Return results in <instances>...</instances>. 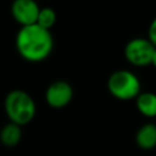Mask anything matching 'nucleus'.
<instances>
[{
  "instance_id": "obj_6",
  "label": "nucleus",
  "mask_w": 156,
  "mask_h": 156,
  "mask_svg": "<svg viewBox=\"0 0 156 156\" xmlns=\"http://www.w3.org/2000/svg\"><path fill=\"white\" fill-rule=\"evenodd\" d=\"M40 6L35 0H13L10 7L12 18L21 26H30L37 23Z\"/></svg>"
},
{
  "instance_id": "obj_3",
  "label": "nucleus",
  "mask_w": 156,
  "mask_h": 156,
  "mask_svg": "<svg viewBox=\"0 0 156 156\" xmlns=\"http://www.w3.org/2000/svg\"><path fill=\"white\" fill-rule=\"evenodd\" d=\"M107 90L117 100H135L141 93V83L134 72L118 69L110 74L107 79Z\"/></svg>"
},
{
  "instance_id": "obj_12",
  "label": "nucleus",
  "mask_w": 156,
  "mask_h": 156,
  "mask_svg": "<svg viewBox=\"0 0 156 156\" xmlns=\"http://www.w3.org/2000/svg\"><path fill=\"white\" fill-rule=\"evenodd\" d=\"M151 65H152L154 67H156V49H155V51H154V55H152V60H151Z\"/></svg>"
},
{
  "instance_id": "obj_7",
  "label": "nucleus",
  "mask_w": 156,
  "mask_h": 156,
  "mask_svg": "<svg viewBox=\"0 0 156 156\" xmlns=\"http://www.w3.org/2000/svg\"><path fill=\"white\" fill-rule=\"evenodd\" d=\"M135 143L143 150H151L156 147V124L145 123L135 134Z\"/></svg>"
},
{
  "instance_id": "obj_8",
  "label": "nucleus",
  "mask_w": 156,
  "mask_h": 156,
  "mask_svg": "<svg viewBox=\"0 0 156 156\" xmlns=\"http://www.w3.org/2000/svg\"><path fill=\"white\" fill-rule=\"evenodd\" d=\"M135 106L139 113L144 117H156V94L151 91H141L135 98Z\"/></svg>"
},
{
  "instance_id": "obj_1",
  "label": "nucleus",
  "mask_w": 156,
  "mask_h": 156,
  "mask_svg": "<svg viewBox=\"0 0 156 156\" xmlns=\"http://www.w3.org/2000/svg\"><path fill=\"white\" fill-rule=\"evenodd\" d=\"M18 55L27 62L45 61L54 50V37L50 30L35 24L21 27L15 38Z\"/></svg>"
},
{
  "instance_id": "obj_4",
  "label": "nucleus",
  "mask_w": 156,
  "mask_h": 156,
  "mask_svg": "<svg viewBox=\"0 0 156 156\" xmlns=\"http://www.w3.org/2000/svg\"><path fill=\"white\" fill-rule=\"evenodd\" d=\"M155 46L147 38H133L124 46V57L128 63L135 67L151 65Z\"/></svg>"
},
{
  "instance_id": "obj_9",
  "label": "nucleus",
  "mask_w": 156,
  "mask_h": 156,
  "mask_svg": "<svg viewBox=\"0 0 156 156\" xmlns=\"http://www.w3.org/2000/svg\"><path fill=\"white\" fill-rule=\"evenodd\" d=\"M22 139V127L15 123H6L0 129V143L6 147H13Z\"/></svg>"
},
{
  "instance_id": "obj_10",
  "label": "nucleus",
  "mask_w": 156,
  "mask_h": 156,
  "mask_svg": "<svg viewBox=\"0 0 156 156\" xmlns=\"http://www.w3.org/2000/svg\"><path fill=\"white\" fill-rule=\"evenodd\" d=\"M56 12L52 7L50 6H45V7H40L39 10V15H38V18H37V24L50 30L55 23H56Z\"/></svg>"
},
{
  "instance_id": "obj_2",
  "label": "nucleus",
  "mask_w": 156,
  "mask_h": 156,
  "mask_svg": "<svg viewBox=\"0 0 156 156\" xmlns=\"http://www.w3.org/2000/svg\"><path fill=\"white\" fill-rule=\"evenodd\" d=\"M4 110L11 123L22 127L33 121L37 113V105L27 91L15 89L5 96Z\"/></svg>"
},
{
  "instance_id": "obj_11",
  "label": "nucleus",
  "mask_w": 156,
  "mask_h": 156,
  "mask_svg": "<svg viewBox=\"0 0 156 156\" xmlns=\"http://www.w3.org/2000/svg\"><path fill=\"white\" fill-rule=\"evenodd\" d=\"M150 43L156 48V17L151 21L150 26H149V29H147V37H146Z\"/></svg>"
},
{
  "instance_id": "obj_5",
  "label": "nucleus",
  "mask_w": 156,
  "mask_h": 156,
  "mask_svg": "<svg viewBox=\"0 0 156 156\" xmlns=\"http://www.w3.org/2000/svg\"><path fill=\"white\" fill-rule=\"evenodd\" d=\"M73 99V88L66 80L52 82L45 90V101L52 108H63Z\"/></svg>"
}]
</instances>
